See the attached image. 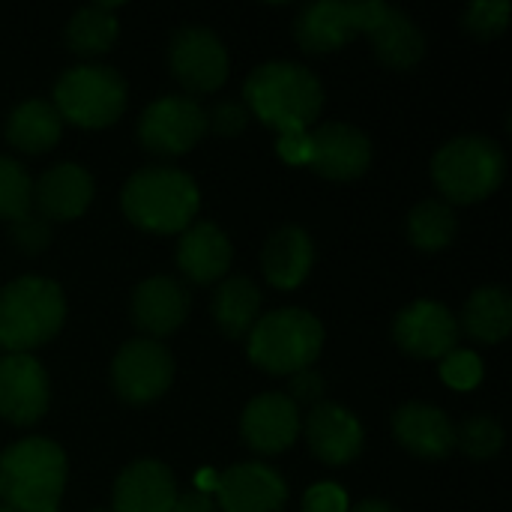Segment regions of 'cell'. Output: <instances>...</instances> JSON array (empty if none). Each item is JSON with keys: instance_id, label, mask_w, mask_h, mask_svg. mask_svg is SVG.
Listing matches in <instances>:
<instances>
[{"instance_id": "d4e9b609", "label": "cell", "mask_w": 512, "mask_h": 512, "mask_svg": "<svg viewBox=\"0 0 512 512\" xmlns=\"http://www.w3.org/2000/svg\"><path fill=\"white\" fill-rule=\"evenodd\" d=\"M462 327L474 342H483V345L504 342L512 330L510 291L504 285L477 288L462 309Z\"/></svg>"}, {"instance_id": "6da1fadb", "label": "cell", "mask_w": 512, "mask_h": 512, "mask_svg": "<svg viewBox=\"0 0 512 512\" xmlns=\"http://www.w3.org/2000/svg\"><path fill=\"white\" fill-rule=\"evenodd\" d=\"M249 111L279 135L309 132L324 108L318 75L291 60L261 63L243 84Z\"/></svg>"}, {"instance_id": "52a82bcc", "label": "cell", "mask_w": 512, "mask_h": 512, "mask_svg": "<svg viewBox=\"0 0 512 512\" xmlns=\"http://www.w3.org/2000/svg\"><path fill=\"white\" fill-rule=\"evenodd\" d=\"M51 105L66 123L102 129L120 120L126 108V81L111 66H72L57 78Z\"/></svg>"}, {"instance_id": "5bb4252c", "label": "cell", "mask_w": 512, "mask_h": 512, "mask_svg": "<svg viewBox=\"0 0 512 512\" xmlns=\"http://www.w3.org/2000/svg\"><path fill=\"white\" fill-rule=\"evenodd\" d=\"M309 165L330 180H354L372 162V141L351 123H321L309 132Z\"/></svg>"}, {"instance_id": "7c38bea8", "label": "cell", "mask_w": 512, "mask_h": 512, "mask_svg": "<svg viewBox=\"0 0 512 512\" xmlns=\"http://www.w3.org/2000/svg\"><path fill=\"white\" fill-rule=\"evenodd\" d=\"M51 402L48 375L30 354L0 357V417L12 426H33Z\"/></svg>"}, {"instance_id": "44dd1931", "label": "cell", "mask_w": 512, "mask_h": 512, "mask_svg": "<svg viewBox=\"0 0 512 512\" xmlns=\"http://www.w3.org/2000/svg\"><path fill=\"white\" fill-rule=\"evenodd\" d=\"M177 501L174 474L156 459L132 462L114 480V510L111 512H171Z\"/></svg>"}, {"instance_id": "d6a6232c", "label": "cell", "mask_w": 512, "mask_h": 512, "mask_svg": "<svg viewBox=\"0 0 512 512\" xmlns=\"http://www.w3.org/2000/svg\"><path fill=\"white\" fill-rule=\"evenodd\" d=\"M441 378L453 390H474L483 381V363L474 351H450L441 360Z\"/></svg>"}, {"instance_id": "9c48e42d", "label": "cell", "mask_w": 512, "mask_h": 512, "mask_svg": "<svg viewBox=\"0 0 512 512\" xmlns=\"http://www.w3.org/2000/svg\"><path fill=\"white\" fill-rule=\"evenodd\" d=\"M207 132V111L192 96H162L138 120V141L156 156H183Z\"/></svg>"}, {"instance_id": "e0dca14e", "label": "cell", "mask_w": 512, "mask_h": 512, "mask_svg": "<svg viewBox=\"0 0 512 512\" xmlns=\"http://www.w3.org/2000/svg\"><path fill=\"white\" fill-rule=\"evenodd\" d=\"M306 441L312 447V453L324 462V465H348L363 453V426L360 420L333 402H318L315 408H309L306 417Z\"/></svg>"}, {"instance_id": "d6986e66", "label": "cell", "mask_w": 512, "mask_h": 512, "mask_svg": "<svg viewBox=\"0 0 512 512\" xmlns=\"http://www.w3.org/2000/svg\"><path fill=\"white\" fill-rule=\"evenodd\" d=\"M393 432L399 444L417 459H447L456 450V426L429 402H408L393 414Z\"/></svg>"}, {"instance_id": "f35d334b", "label": "cell", "mask_w": 512, "mask_h": 512, "mask_svg": "<svg viewBox=\"0 0 512 512\" xmlns=\"http://www.w3.org/2000/svg\"><path fill=\"white\" fill-rule=\"evenodd\" d=\"M171 512H219L216 510V501L210 495H201V492H189V495H177Z\"/></svg>"}, {"instance_id": "8fae6325", "label": "cell", "mask_w": 512, "mask_h": 512, "mask_svg": "<svg viewBox=\"0 0 512 512\" xmlns=\"http://www.w3.org/2000/svg\"><path fill=\"white\" fill-rule=\"evenodd\" d=\"M171 75L189 93H213L225 84L231 60L222 39L207 27H183L168 48Z\"/></svg>"}, {"instance_id": "f546056e", "label": "cell", "mask_w": 512, "mask_h": 512, "mask_svg": "<svg viewBox=\"0 0 512 512\" xmlns=\"http://www.w3.org/2000/svg\"><path fill=\"white\" fill-rule=\"evenodd\" d=\"M33 210V180L27 168L9 156H0V219L21 222Z\"/></svg>"}, {"instance_id": "3957f363", "label": "cell", "mask_w": 512, "mask_h": 512, "mask_svg": "<svg viewBox=\"0 0 512 512\" xmlns=\"http://www.w3.org/2000/svg\"><path fill=\"white\" fill-rule=\"evenodd\" d=\"M123 216L150 234L186 231L201 207V192L195 180L168 165H150L135 171L120 192Z\"/></svg>"}, {"instance_id": "b9f144b4", "label": "cell", "mask_w": 512, "mask_h": 512, "mask_svg": "<svg viewBox=\"0 0 512 512\" xmlns=\"http://www.w3.org/2000/svg\"><path fill=\"white\" fill-rule=\"evenodd\" d=\"M0 512H9V510H6V507H0Z\"/></svg>"}, {"instance_id": "ab89813d", "label": "cell", "mask_w": 512, "mask_h": 512, "mask_svg": "<svg viewBox=\"0 0 512 512\" xmlns=\"http://www.w3.org/2000/svg\"><path fill=\"white\" fill-rule=\"evenodd\" d=\"M195 483H198V492H201V495H207V492H216L219 474H213V471H201V474L195 477Z\"/></svg>"}, {"instance_id": "8992f818", "label": "cell", "mask_w": 512, "mask_h": 512, "mask_svg": "<svg viewBox=\"0 0 512 512\" xmlns=\"http://www.w3.org/2000/svg\"><path fill=\"white\" fill-rule=\"evenodd\" d=\"M324 348V324L306 309L267 312L249 330V360L270 375L312 369Z\"/></svg>"}, {"instance_id": "d590c367", "label": "cell", "mask_w": 512, "mask_h": 512, "mask_svg": "<svg viewBox=\"0 0 512 512\" xmlns=\"http://www.w3.org/2000/svg\"><path fill=\"white\" fill-rule=\"evenodd\" d=\"M12 237L15 243L27 252V255H36L48 246V222L42 216H24L21 222H12Z\"/></svg>"}, {"instance_id": "8d00e7d4", "label": "cell", "mask_w": 512, "mask_h": 512, "mask_svg": "<svg viewBox=\"0 0 512 512\" xmlns=\"http://www.w3.org/2000/svg\"><path fill=\"white\" fill-rule=\"evenodd\" d=\"M297 408L300 405H309V408H315L318 402H321V396H324V378L318 375V372H312V369H303V372H297V375H291V384H288V393H285Z\"/></svg>"}, {"instance_id": "ee69618b", "label": "cell", "mask_w": 512, "mask_h": 512, "mask_svg": "<svg viewBox=\"0 0 512 512\" xmlns=\"http://www.w3.org/2000/svg\"><path fill=\"white\" fill-rule=\"evenodd\" d=\"M96 512H105V510H96Z\"/></svg>"}, {"instance_id": "1f68e13d", "label": "cell", "mask_w": 512, "mask_h": 512, "mask_svg": "<svg viewBox=\"0 0 512 512\" xmlns=\"http://www.w3.org/2000/svg\"><path fill=\"white\" fill-rule=\"evenodd\" d=\"M512 6L507 0H480L465 9V27L483 39H495L507 30Z\"/></svg>"}, {"instance_id": "7a4b0ae2", "label": "cell", "mask_w": 512, "mask_h": 512, "mask_svg": "<svg viewBox=\"0 0 512 512\" xmlns=\"http://www.w3.org/2000/svg\"><path fill=\"white\" fill-rule=\"evenodd\" d=\"M69 465L48 438H21L0 453V501L9 512H57Z\"/></svg>"}, {"instance_id": "ffe728a7", "label": "cell", "mask_w": 512, "mask_h": 512, "mask_svg": "<svg viewBox=\"0 0 512 512\" xmlns=\"http://www.w3.org/2000/svg\"><path fill=\"white\" fill-rule=\"evenodd\" d=\"M234 249L228 234L213 222H192L177 243V267L195 285L222 282L231 267Z\"/></svg>"}, {"instance_id": "4316f807", "label": "cell", "mask_w": 512, "mask_h": 512, "mask_svg": "<svg viewBox=\"0 0 512 512\" xmlns=\"http://www.w3.org/2000/svg\"><path fill=\"white\" fill-rule=\"evenodd\" d=\"M213 318L228 339L249 336L255 321L261 318V291L246 276L222 279L213 294Z\"/></svg>"}, {"instance_id": "cb8c5ba5", "label": "cell", "mask_w": 512, "mask_h": 512, "mask_svg": "<svg viewBox=\"0 0 512 512\" xmlns=\"http://www.w3.org/2000/svg\"><path fill=\"white\" fill-rule=\"evenodd\" d=\"M369 36H372L375 54L390 69H411L426 54L423 30L417 27V21L408 12H402L396 6H387L384 18L375 24V30Z\"/></svg>"}, {"instance_id": "83f0119b", "label": "cell", "mask_w": 512, "mask_h": 512, "mask_svg": "<svg viewBox=\"0 0 512 512\" xmlns=\"http://www.w3.org/2000/svg\"><path fill=\"white\" fill-rule=\"evenodd\" d=\"M117 3H93L78 9L66 24V45L72 54L81 57H99L105 54L117 39Z\"/></svg>"}, {"instance_id": "f1b7e54d", "label": "cell", "mask_w": 512, "mask_h": 512, "mask_svg": "<svg viewBox=\"0 0 512 512\" xmlns=\"http://www.w3.org/2000/svg\"><path fill=\"white\" fill-rule=\"evenodd\" d=\"M456 213L444 201H420L408 213V240L423 252H441L456 237Z\"/></svg>"}, {"instance_id": "e575fe53", "label": "cell", "mask_w": 512, "mask_h": 512, "mask_svg": "<svg viewBox=\"0 0 512 512\" xmlns=\"http://www.w3.org/2000/svg\"><path fill=\"white\" fill-rule=\"evenodd\" d=\"M246 108L240 102H219L213 111H207V129H213L216 135L234 138L246 129Z\"/></svg>"}, {"instance_id": "836d02e7", "label": "cell", "mask_w": 512, "mask_h": 512, "mask_svg": "<svg viewBox=\"0 0 512 512\" xmlns=\"http://www.w3.org/2000/svg\"><path fill=\"white\" fill-rule=\"evenodd\" d=\"M348 492L336 483H318L303 495V512H348Z\"/></svg>"}, {"instance_id": "7bdbcfd3", "label": "cell", "mask_w": 512, "mask_h": 512, "mask_svg": "<svg viewBox=\"0 0 512 512\" xmlns=\"http://www.w3.org/2000/svg\"><path fill=\"white\" fill-rule=\"evenodd\" d=\"M0 357H3V348H0Z\"/></svg>"}, {"instance_id": "5b68a950", "label": "cell", "mask_w": 512, "mask_h": 512, "mask_svg": "<svg viewBox=\"0 0 512 512\" xmlns=\"http://www.w3.org/2000/svg\"><path fill=\"white\" fill-rule=\"evenodd\" d=\"M507 177L504 147L486 135H462L447 141L432 159V180L453 204H477L498 192Z\"/></svg>"}, {"instance_id": "60d3db41", "label": "cell", "mask_w": 512, "mask_h": 512, "mask_svg": "<svg viewBox=\"0 0 512 512\" xmlns=\"http://www.w3.org/2000/svg\"><path fill=\"white\" fill-rule=\"evenodd\" d=\"M348 512H399V510H393L387 501H378V498H372V501H363V504H357L354 510H348Z\"/></svg>"}, {"instance_id": "7402d4cb", "label": "cell", "mask_w": 512, "mask_h": 512, "mask_svg": "<svg viewBox=\"0 0 512 512\" xmlns=\"http://www.w3.org/2000/svg\"><path fill=\"white\" fill-rule=\"evenodd\" d=\"M90 201H93V177L87 168L75 162H60L48 168L33 186V204L39 207V216L45 222L78 219L90 207Z\"/></svg>"}, {"instance_id": "2e32d148", "label": "cell", "mask_w": 512, "mask_h": 512, "mask_svg": "<svg viewBox=\"0 0 512 512\" xmlns=\"http://www.w3.org/2000/svg\"><path fill=\"white\" fill-rule=\"evenodd\" d=\"M300 408L285 393H264L252 399L240 417V435L249 450L276 456L285 453L300 435Z\"/></svg>"}, {"instance_id": "603a6c76", "label": "cell", "mask_w": 512, "mask_h": 512, "mask_svg": "<svg viewBox=\"0 0 512 512\" xmlns=\"http://www.w3.org/2000/svg\"><path fill=\"white\" fill-rule=\"evenodd\" d=\"M312 261H315L312 237L297 225H285L276 234H270L261 255L264 276L279 291H294L297 285H303L312 270Z\"/></svg>"}, {"instance_id": "484cf974", "label": "cell", "mask_w": 512, "mask_h": 512, "mask_svg": "<svg viewBox=\"0 0 512 512\" xmlns=\"http://www.w3.org/2000/svg\"><path fill=\"white\" fill-rule=\"evenodd\" d=\"M60 132H63V120H60L57 108L45 99L21 102L6 120L9 144L21 153H30V156L51 150L60 141Z\"/></svg>"}, {"instance_id": "9a60e30c", "label": "cell", "mask_w": 512, "mask_h": 512, "mask_svg": "<svg viewBox=\"0 0 512 512\" xmlns=\"http://www.w3.org/2000/svg\"><path fill=\"white\" fill-rule=\"evenodd\" d=\"M288 504V486L264 462L234 465L219 474L216 510L222 512H282Z\"/></svg>"}, {"instance_id": "ac0fdd59", "label": "cell", "mask_w": 512, "mask_h": 512, "mask_svg": "<svg viewBox=\"0 0 512 512\" xmlns=\"http://www.w3.org/2000/svg\"><path fill=\"white\" fill-rule=\"evenodd\" d=\"M192 297L189 288L171 276L144 279L132 294V321L147 336H168L174 333L189 315Z\"/></svg>"}, {"instance_id": "ba28073f", "label": "cell", "mask_w": 512, "mask_h": 512, "mask_svg": "<svg viewBox=\"0 0 512 512\" xmlns=\"http://www.w3.org/2000/svg\"><path fill=\"white\" fill-rule=\"evenodd\" d=\"M390 3L381 0H318L297 12L294 18V39L309 54H327L345 48L357 33H372L375 24L384 18Z\"/></svg>"}, {"instance_id": "4fadbf2b", "label": "cell", "mask_w": 512, "mask_h": 512, "mask_svg": "<svg viewBox=\"0 0 512 512\" xmlns=\"http://www.w3.org/2000/svg\"><path fill=\"white\" fill-rule=\"evenodd\" d=\"M396 345L420 360H444L450 351H456L459 342V321L444 303L435 300H417L405 306L396 315L393 324Z\"/></svg>"}, {"instance_id": "4dcf8cb0", "label": "cell", "mask_w": 512, "mask_h": 512, "mask_svg": "<svg viewBox=\"0 0 512 512\" xmlns=\"http://www.w3.org/2000/svg\"><path fill=\"white\" fill-rule=\"evenodd\" d=\"M456 447H462L465 456L477 462L495 459L504 447V429L492 417H471L456 429Z\"/></svg>"}, {"instance_id": "74e56055", "label": "cell", "mask_w": 512, "mask_h": 512, "mask_svg": "<svg viewBox=\"0 0 512 512\" xmlns=\"http://www.w3.org/2000/svg\"><path fill=\"white\" fill-rule=\"evenodd\" d=\"M276 150L279 156L288 162V165H309V132H288V135H279L276 141Z\"/></svg>"}, {"instance_id": "30bf717a", "label": "cell", "mask_w": 512, "mask_h": 512, "mask_svg": "<svg viewBox=\"0 0 512 512\" xmlns=\"http://www.w3.org/2000/svg\"><path fill=\"white\" fill-rule=\"evenodd\" d=\"M174 378V360L156 339L126 342L111 363V384L129 405H147L159 399Z\"/></svg>"}, {"instance_id": "277c9868", "label": "cell", "mask_w": 512, "mask_h": 512, "mask_svg": "<svg viewBox=\"0 0 512 512\" xmlns=\"http://www.w3.org/2000/svg\"><path fill=\"white\" fill-rule=\"evenodd\" d=\"M66 321L63 288L42 276H21L0 288V348L30 354L51 342Z\"/></svg>"}]
</instances>
